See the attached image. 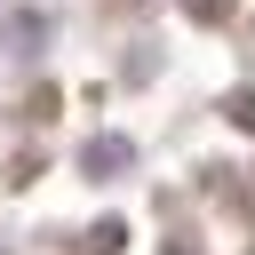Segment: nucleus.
<instances>
[{
  "instance_id": "obj_1",
  "label": "nucleus",
  "mask_w": 255,
  "mask_h": 255,
  "mask_svg": "<svg viewBox=\"0 0 255 255\" xmlns=\"http://www.w3.org/2000/svg\"><path fill=\"white\" fill-rule=\"evenodd\" d=\"M80 167H88V175H112V167H128V143H120V135H96V143L80 151Z\"/></svg>"
}]
</instances>
